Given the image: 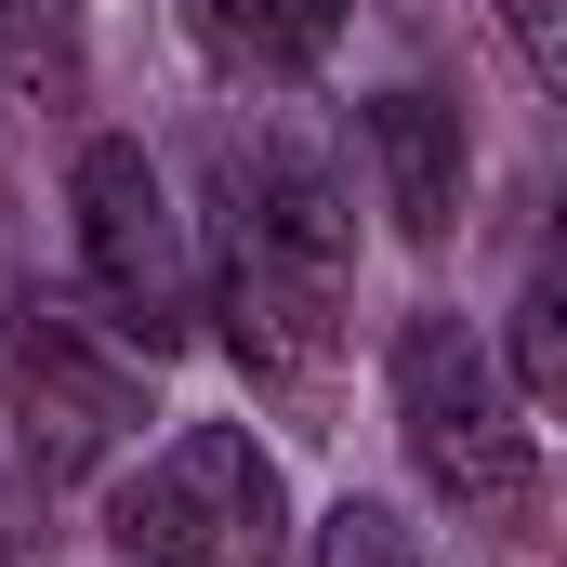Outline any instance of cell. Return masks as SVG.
I'll list each match as a JSON object with an SVG mask.
<instances>
[{"mask_svg": "<svg viewBox=\"0 0 567 567\" xmlns=\"http://www.w3.org/2000/svg\"><path fill=\"white\" fill-rule=\"evenodd\" d=\"M357 133H370V172H383L396 238L435 251V238L462 225V106H435V93H370Z\"/></svg>", "mask_w": 567, "mask_h": 567, "instance_id": "obj_6", "label": "cell"}, {"mask_svg": "<svg viewBox=\"0 0 567 567\" xmlns=\"http://www.w3.org/2000/svg\"><path fill=\"white\" fill-rule=\"evenodd\" d=\"M106 528L133 567H290V488L251 449V423H185L120 488Z\"/></svg>", "mask_w": 567, "mask_h": 567, "instance_id": "obj_5", "label": "cell"}, {"mask_svg": "<svg viewBox=\"0 0 567 567\" xmlns=\"http://www.w3.org/2000/svg\"><path fill=\"white\" fill-rule=\"evenodd\" d=\"M383 383H396V435H410L423 488L462 515V528H528V515H542V435H528V410L502 396L475 317L423 303V317L396 330V370H383Z\"/></svg>", "mask_w": 567, "mask_h": 567, "instance_id": "obj_2", "label": "cell"}, {"mask_svg": "<svg viewBox=\"0 0 567 567\" xmlns=\"http://www.w3.org/2000/svg\"><path fill=\"white\" fill-rule=\"evenodd\" d=\"M502 13V40H515V66L542 80V93H567V0H488Z\"/></svg>", "mask_w": 567, "mask_h": 567, "instance_id": "obj_11", "label": "cell"}, {"mask_svg": "<svg viewBox=\"0 0 567 567\" xmlns=\"http://www.w3.org/2000/svg\"><path fill=\"white\" fill-rule=\"evenodd\" d=\"M0 410L40 475H93L145 423V357L106 317H80L66 290H13L0 303Z\"/></svg>", "mask_w": 567, "mask_h": 567, "instance_id": "obj_4", "label": "cell"}, {"mask_svg": "<svg viewBox=\"0 0 567 567\" xmlns=\"http://www.w3.org/2000/svg\"><path fill=\"white\" fill-rule=\"evenodd\" d=\"M80 265H93V317L133 343L145 370L198 343V251H185V212H172V172L133 133L80 145Z\"/></svg>", "mask_w": 567, "mask_h": 567, "instance_id": "obj_3", "label": "cell"}, {"mask_svg": "<svg viewBox=\"0 0 567 567\" xmlns=\"http://www.w3.org/2000/svg\"><path fill=\"white\" fill-rule=\"evenodd\" d=\"M185 40H198L225 80H303V53H290L278 0H185Z\"/></svg>", "mask_w": 567, "mask_h": 567, "instance_id": "obj_8", "label": "cell"}, {"mask_svg": "<svg viewBox=\"0 0 567 567\" xmlns=\"http://www.w3.org/2000/svg\"><path fill=\"white\" fill-rule=\"evenodd\" d=\"M343 290H357V198L317 133H225V185H212V278L198 317H225L238 370L303 396L343 343Z\"/></svg>", "mask_w": 567, "mask_h": 567, "instance_id": "obj_1", "label": "cell"}, {"mask_svg": "<svg viewBox=\"0 0 567 567\" xmlns=\"http://www.w3.org/2000/svg\"><path fill=\"white\" fill-rule=\"evenodd\" d=\"M80 93H93L80 0H0V120H66Z\"/></svg>", "mask_w": 567, "mask_h": 567, "instance_id": "obj_7", "label": "cell"}, {"mask_svg": "<svg viewBox=\"0 0 567 567\" xmlns=\"http://www.w3.org/2000/svg\"><path fill=\"white\" fill-rule=\"evenodd\" d=\"M555 396H567V290H555V251H542L515 290V410H555Z\"/></svg>", "mask_w": 567, "mask_h": 567, "instance_id": "obj_9", "label": "cell"}, {"mask_svg": "<svg viewBox=\"0 0 567 567\" xmlns=\"http://www.w3.org/2000/svg\"><path fill=\"white\" fill-rule=\"evenodd\" d=\"M317 567H423V542H410L396 502H330L317 515Z\"/></svg>", "mask_w": 567, "mask_h": 567, "instance_id": "obj_10", "label": "cell"}, {"mask_svg": "<svg viewBox=\"0 0 567 567\" xmlns=\"http://www.w3.org/2000/svg\"><path fill=\"white\" fill-rule=\"evenodd\" d=\"M343 13H357V0H278V27H290V53H303V66L330 53V27H343Z\"/></svg>", "mask_w": 567, "mask_h": 567, "instance_id": "obj_12", "label": "cell"}]
</instances>
